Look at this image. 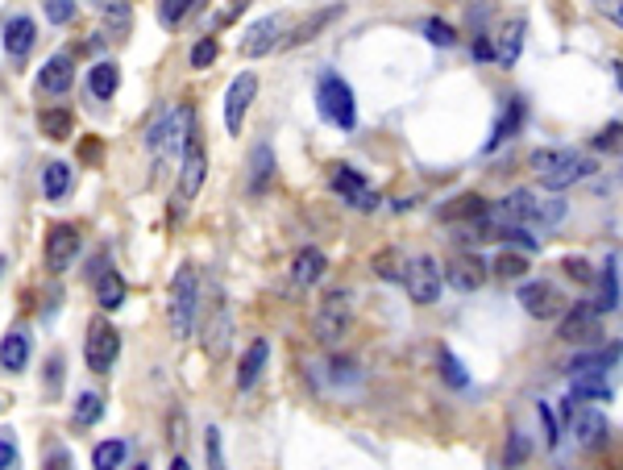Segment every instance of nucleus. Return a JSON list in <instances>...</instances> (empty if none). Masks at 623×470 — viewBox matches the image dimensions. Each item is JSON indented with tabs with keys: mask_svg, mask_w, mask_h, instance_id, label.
Wrapping results in <instances>:
<instances>
[{
	"mask_svg": "<svg viewBox=\"0 0 623 470\" xmlns=\"http://www.w3.org/2000/svg\"><path fill=\"white\" fill-rule=\"evenodd\" d=\"M254 96H258V76H254V71L233 76V84H229V92H225V130L233 133V138H241V121H246Z\"/></svg>",
	"mask_w": 623,
	"mask_h": 470,
	"instance_id": "ddd939ff",
	"label": "nucleus"
},
{
	"mask_svg": "<svg viewBox=\"0 0 623 470\" xmlns=\"http://www.w3.org/2000/svg\"><path fill=\"white\" fill-rule=\"evenodd\" d=\"M71 187V167L67 163H46L42 167V196L46 200H63Z\"/></svg>",
	"mask_w": 623,
	"mask_h": 470,
	"instance_id": "2f4dec72",
	"label": "nucleus"
},
{
	"mask_svg": "<svg viewBox=\"0 0 623 470\" xmlns=\"http://www.w3.org/2000/svg\"><path fill=\"white\" fill-rule=\"evenodd\" d=\"M324 271H329V258H324V250H316V246H308V250H300L295 258H291V279H295L300 287L321 284Z\"/></svg>",
	"mask_w": 623,
	"mask_h": 470,
	"instance_id": "412c9836",
	"label": "nucleus"
},
{
	"mask_svg": "<svg viewBox=\"0 0 623 470\" xmlns=\"http://www.w3.org/2000/svg\"><path fill=\"white\" fill-rule=\"evenodd\" d=\"M349 317H354V292L333 287L316 308V338H321V346H337L345 338V329H349Z\"/></svg>",
	"mask_w": 623,
	"mask_h": 470,
	"instance_id": "39448f33",
	"label": "nucleus"
},
{
	"mask_svg": "<svg viewBox=\"0 0 623 470\" xmlns=\"http://www.w3.org/2000/svg\"><path fill=\"white\" fill-rule=\"evenodd\" d=\"M195 5H200V0H162V5H158V25H162V30H175V25H179L183 17L195 9Z\"/></svg>",
	"mask_w": 623,
	"mask_h": 470,
	"instance_id": "4c0bfd02",
	"label": "nucleus"
},
{
	"mask_svg": "<svg viewBox=\"0 0 623 470\" xmlns=\"http://www.w3.org/2000/svg\"><path fill=\"white\" fill-rule=\"evenodd\" d=\"M565 275H570V279H578V284H591V279H594L591 263H586V258H578V254H570V258H565Z\"/></svg>",
	"mask_w": 623,
	"mask_h": 470,
	"instance_id": "8fccbe9b",
	"label": "nucleus"
},
{
	"mask_svg": "<svg viewBox=\"0 0 623 470\" xmlns=\"http://www.w3.org/2000/svg\"><path fill=\"white\" fill-rule=\"evenodd\" d=\"M424 33H429L432 46H453L457 42V30H453L449 22H441V17H429V22H424Z\"/></svg>",
	"mask_w": 623,
	"mask_h": 470,
	"instance_id": "c03bdc74",
	"label": "nucleus"
},
{
	"mask_svg": "<svg viewBox=\"0 0 623 470\" xmlns=\"http://www.w3.org/2000/svg\"><path fill=\"white\" fill-rule=\"evenodd\" d=\"M619 130H623V125H619V117H615L607 130H599V138H594V150H611V154L619 150Z\"/></svg>",
	"mask_w": 623,
	"mask_h": 470,
	"instance_id": "de8ad7c7",
	"label": "nucleus"
},
{
	"mask_svg": "<svg viewBox=\"0 0 623 470\" xmlns=\"http://www.w3.org/2000/svg\"><path fill=\"white\" fill-rule=\"evenodd\" d=\"M532 171H540V187L545 192L561 196L565 187L582 184L591 171H599V163L582 150H537L532 154Z\"/></svg>",
	"mask_w": 623,
	"mask_h": 470,
	"instance_id": "f257e3e1",
	"label": "nucleus"
},
{
	"mask_svg": "<svg viewBox=\"0 0 623 470\" xmlns=\"http://www.w3.org/2000/svg\"><path fill=\"white\" fill-rule=\"evenodd\" d=\"M125 454H130V446H125L121 438L100 441V446L92 449V470H117L121 462H125Z\"/></svg>",
	"mask_w": 623,
	"mask_h": 470,
	"instance_id": "473e14b6",
	"label": "nucleus"
},
{
	"mask_svg": "<svg viewBox=\"0 0 623 470\" xmlns=\"http://www.w3.org/2000/svg\"><path fill=\"white\" fill-rule=\"evenodd\" d=\"M38 130H42V138H50V142H67L71 130H76V117H71V109L54 104V109L38 113Z\"/></svg>",
	"mask_w": 623,
	"mask_h": 470,
	"instance_id": "a878e982",
	"label": "nucleus"
},
{
	"mask_svg": "<svg viewBox=\"0 0 623 470\" xmlns=\"http://www.w3.org/2000/svg\"><path fill=\"white\" fill-rule=\"evenodd\" d=\"M519 304H524L528 317L537 321H557L561 312H565V295L557 292L553 284H545V279H532V284H519Z\"/></svg>",
	"mask_w": 623,
	"mask_h": 470,
	"instance_id": "f8f14e48",
	"label": "nucleus"
},
{
	"mask_svg": "<svg viewBox=\"0 0 623 470\" xmlns=\"http://www.w3.org/2000/svg\"><path fill=\"white\" fill-rule=\"evenodd\" d=\"M87 84H92V96L96 100H113L121 88V67L108 59V63H96L92 71H87Z\"/></svg>",
	"mask_w": 623,
	"mask_h": 470,
	"instance_id": "c756f323",
	"label": "nucleus"
},
{
	"mask_svg": "<svg viewBox=\"0 0 623 470\" xmlns=\"http://www.w3.org/2000/svg\"><path fill=\"white\" fill-rule=\"evenodd\" d=\"M216 55H221V42H216L212 33H204V38L192 46V67H195V71H204V67L216 63Z\"/></svg>",
	"mask_w": 623,
	"mask_h": 470,
	"instance_id": "79ce46f5",
	"label": "nucleus"
},
{
	"mask_svg": "<svg viewBox=\"0 0 623 470\" xmlns=\"http://www.w3.org/2000/svg\"><path fill=\"white\" fill-rule=\"evenodd\" d=\"M291 17L287 13H270V17H262V22H254L246 33H241V55L246 59H262L270 55L275 46L283 42V33H287Z\"/></svg>",
	"mask_w": 623,
	"mask_h": 470,
	"instance_id": "9b49d317",
	"label": "nucleus"
},
{
	"mask_svg": "<svg viewBox=\"0 0 623 470\" xmlns=\"http://www.w3.org/2000/svg\"><path fill=\"white\" fill-rule=\"evenodd\" d=\"M96 304L104 308V312H117V308L125 304V279H121V271L100 267V275H96Z\"/></svg>",
	"mask_w": 623,
	"mask_h": 470,
	"instance_id": "b1692460",
	"label": "nucleus"
},
{
	"mask_svg": "<svg viewBox=\"0 0 623 470\" xmlns=\"http://www.w3.org/2000/svg\"><path fill=\"white\" fill-rule=\"evenodd\" d=\"M76 254H79V230L76 225H50V233H46V271L54 275H63L67 267L76 263Z\"/></svg>",
	"mask_w": 623,
	"mask_h": 470,
	"instance_id": "4468645a",
	"label": "nucleus"
},
{
	"mask_svg": "<svg viewBox=\"0 0 623 470\" xmlns=\"http://www.w3.org/2000/svg\"><path fill=\"white\" fill-rule=\"evenodd\" d=\"M441 263L432 258V254H416V258H408V267H403V287H408L411 304H432L437 295H441Z\"/></svg>",
	"mask_w": 623,
	"mask_h": 470,
	"instance_id": "1a4fd4ad",
	"label": "nucleus"
},
{
	"mask_svg": "<svg viewBox=\"0 0 623 470\" xmlns=\"http://www.w3.org/2000/svg\"><path fill=\"white\" fill-rule=\"evenodd\" d=\"M494 271L503 275V279H524L528 263L519 258V254H499V263H494Z\"/></svg>",
	"mask_w": 623,
	"mask_h": 470,
	"instance_id": "a18cd8bd",
	"label": "nucleus"
},
{
	"mask_svg": "<svg viewBox=\"0 0 623 470\" xmlns=\"http://www.w3.org/2000/svg\"><path fill=\"white\" fill-rule=\"evenodd\" d=\"M474 59H483V63H491V59H494V46H491V38H483V33L474 38Z\"/></svg>",
	"mask_w": 623,
	"mask_h": 470,
	"instance_id": "6e6d98bb",
	"label": "nucleus"
},
{
	"mask_svg": "<svg viewBox=\"0 0 623 470\" xmlns=\"http://www.w3.org/2000/svg\"><path fill=\"white\" fill-rule=\"evenodd\" d=\"M486 212H491V204H486L483 196H478V192H465V196H457V200H449V204L441 208V217L445 221H483Z\"/></svg>",
	"mask_w": 623,
	"mask_h": 470,
	"instance_id": "cd10ccee",
	"label": "nucleus"
},
{
	"mask_svg": "<svg viewBox=\"0 0 623 470\" xmlns=\"http://www.w3.org/2000/svg\"><path fill=\"white\" fill-rule=\"evenodd\" d=\"M204 458H208V470H229L225 466V446H221V429L208 425L204 433Z\"/></svg>",
	"mask_w": 623,
	"mask_h": 470,
	"instance_id": "37998d69",
	"label": "nucleus"
},
{
	"mask_svg": "<svg viewBox=\"0 0 623 470\" xmlns=\"http://www.w3.org/2000/svg\"><path fill=\"white\" fill-rule=\"evenodd\" d=\"M200 312V275L192 263H179L171 275V292H167V317H171V333L187 338Z\"/></svg>",
	"mask_w": 623,
	"mask_h": 470,
	"instance_id": "f03ea898",
	"label": "nucleus"
},
{
	"mask_svg": "<svg viewBox=\"0 0 623 470\" xmlns=\"http://www.w3.org/2000/svg\"><path fill=\"white\" fill-rule=\"evenodd\" d=\"M204 354L208 362H221L233 346V308H229L225 292H212V304H208V317H204Z\"/></svg>",
	"mask_w": 623,
	"mask_h": 470,
	"instance_id": "6e6552de",
	"label": "nucleus"
},
{
	"mask_svg": "<svg viewBox=\"0 0 623 470\" xmlns=\"http://www.w3.org/2000/svg\"><path fill=\"white\" fill-rule=\"evenodd\" d=\"M133 470H150V466H146V462H138V466H133Z\"/></svg>",
	"mask_w": 623,
	"mask_h": 470,
	"instance_id": "13d9d810",
	"label": "nucleus"
},
{
	"mask_svg": "<svg viewBox=\"0 0 623 470\" xmlns=\"http://www.w3.org/2000/svg\"><path fill=\"white\" fill-rule=\"evenodd\" d=\"M519 121H524V100L511 96V100H507V109H503V117H499V125H494L491 142H486V150H499V146H503L507 138H516Z\"/></svg>",
	"mask_w": 623,
	"mask_h": 470,
	"instance_id": "7c9ffc66",
	"label": "nucleus"
},
{
	"mask_svg": "<svg viewBox=\"0 0 623 470\" xmlns=\"http://www.w3.org/2000/svg\"><path fill=\"white\" fill-rule=\"evenodd\" d=\"M121 354V333L113 329L108 317H92L87 321V338H84V362L92 375H108L113 362Z\"/></svg>",
	"mask_w": 623,
	"mask_h": 470,
	"instance_id": "423d86ee",
	"label": "nucleus"
},
{
	"mask_svg": "<svg viewBox=\"0 0 623 470\" xmlns=\"http://www.w3.org/2000/svg\"><path fill=\"white\" fill-rule=\"evenodd\" d=\"M403 267H408V258H403L399 250H383L375 258L378 279H387V284H403Z\"/></svg>",
	"mask_w": 623,
	"mask_h": 470,
	"instance_id": "c9c22d12",
	"label": "nucleus"
},
{
	"mask_svg": "<svg viewBox=\"0 0 623 470\" xmlns=\"http://www.w3.org/2000/svg\"><path fill=\"white\" fill-rule=\"evenodd\" d=\"M316 109H321L324 121H333L337 130H354L357 125V100H354V88L345 84L341 76H321L316 84Z\"/></svg>",
	"mask_w": 623,
	"mask_h": 470,
	"instance_id": "20e7f679",
	"label": "nucleus"
},
{
	"mask_svg": "<svg viewBox=\"0 0 623 470\" xmlns=\"http://www.w3.org/2000/svg\"><path fill=\"white\" fill-rule=\"evenodd\" d=\"M270 184H275V150L266 142H258L249 150V192L262 196Z\"/></svg>",
	"mask_w": 623,
	"mask_h": 470,
	"instance_id": "4be33fe9",
	"label": "nucleus"
},
{
	"mask_svg": "<svg viewBox=\"0 0 623 470\" xmlns=\"http://www.w3.org/2000/svg\"><path fill=\"white\" fill-rule=\"evenodd\" d=\"M42 470H71V454L67 449H50V458H46Z\"/></svg>",
	"mask_w": 623,
	"mask_h": 470,
	"instance_id": "864d4df0",
	"label": "nucleus"
},
{
	"mask_svg": "<svg viewBox=\"0 0 623 470\" xmlns=\"http://www.w3.org/2000/svg\"><path fill=\"white\" fill-rule=\"evenodd\" d=\"M100 17H104V25H108V33H125L130 30V22H133V9L130 5H121V0H113V5H100Z\"/></svg>",
	"mask_w": 623,
	"mask_h": 470,
	"instance_id": "e433bc0d",
	"label": "nucleus"
},
{
	"mask_svg": "<svg viewBox=\"0 0 623 470\" xmlns=\"http://www.w3.org/2000/svg\"><path fill=\"white\" fill-rule=\"evenodd\" d=\"M561 416H565V425L573 429V438H578L582 449H602L611 441V420H607L599 408L565 400V404H561Z\"/></svg>",
	"mask_w": 623,
	"mask_h": 470,
	"instance_id": "0eeeda50",
	"label": "nucleus"
},
{
	"mask_svg": "<svg viewBox=\"0 0 623 470\" xmlns=\"http://www.w3.org/2000/svg\"><path fill=\"white\" fill-rule=\"evenodd\" d=\"M33 42H38V25H33V17H25V13L5 17V55H9L13 67H22L25 59H30Z\"/></svg>",
	"mask_w": 623,
	"mask_h": 470,
	"instance_id": "2eb2a0df",
	"label": "nucleus"
},
{
	"mask_svg": "<svg viewBox=\"0 0 623 470\" xmlns=\"http://www.w3.org/2000/svg\"><path fill=\"white\" fill-rule=\"evenodd\" d=\"M329 187H333L345 204H354L357 212H375V208L383 204V196H378L375 187L366 184L362 171H354V167H345V163L329 167Z\"/></svg>",
	"mask_w": 623,
	"mask_h": 470,
	"instance_id": "9d476101",
	"label": "nucleus"
},
{
	"mask_svg": "<svg viewBox=\"0 0 623 470\" xmlns=\"http://www.w3.org/2000/svg\"><path fill=\"white\" fill-rule=\"evenodd\" d=\"M266 362H270V341L254 338V341H249V350L241 354V366H237V392H249V387L262 379Z\"/></svg>",
	"mask_w": 623,
	"mask_h": 470,
	"instance_id": "6ab92c4d",
	"label": "nucleus"
},
{
	"mask_svg": "<svg viewBox=\"0 0 623 470\" xmlns=\"http://www.w3.org/2000/svg\"><path fill=\"white\" fill-rule=\"evenodd\" d=\"M619 366V341H611L607 350H594V354H578V358L570 362V371L573 375H607V371H615Z\"/></svg>",
	"mask_w": 623,
	"mask_h": 470,
	"instance_id": "bb28decb",
	"label": "nucleus"
},
{
	"mask_svg": "<svg viewBox=\"0 0 623 470\" xmlns=\"http://www.w3.org/2000/svg\"><path fill=\"white\" fill-rule=\"evenodd\" d=\"M437 362H441V375H445V383H449V387H457V392H462V387H470V375H465L462 362L453 358V350H445V346H441Z\"/></svg>",
	"mask_w": 623,
	"mask_h": 470,
	"instance_id": "ea45409f",
	"label": "nucleus"
},
{
	"mask_svg": "<svg viewBox=\"0 0 623 470\" xmlns=\"http://www.w3.org/2000/svg\"><path fill=\"white\" fill-rule=\"evenodd\" d=\"M17 462V446H13V433H0V470H9Z\"/></svg>",
	"mask_w": 623,
	"mask_h": 470,
	"instance_id": "603ef678",
	"label": "nucleus"
},
{
	"mask_svg": "<svg viewBox=\"0 0 623 470\" xmlns=\"http://www.w3.org/2000/svg\"><path fill=\"white\" fill-rule=\"evenodd\" d=\"M333 17H341V5H333V9H321V13H316V17H312V22H303L300 30L291 33L287 42H312V33H321L324 25L333 22Z\"/></svg>",
	"mask_w": 623,
	"mask_h": 470,
	"instance_id": "58836bf2",
	"label": "nucleus"
},
{
	"mask_svg": "<svg viewBox=\"0 0 623 470\" xmlns=\"http://www.w3.org/2000/svg\"><path fill=\"white\" fill-rule=\"evenodd\" d=\"M171 470H192V466H187V458H179V454H175V458H171Z\"/></svg>",
	"mask_w": 623,
	"mask_h": 470,
	"instance_id": "4d7b16f0",
	"label": "nucleus"
},
{
	"mask_svg": "<svg viewBox=\"0 0 623 470\" xmlns=\"http://www.w3.org/2000/svg\"><path fill=\"white\" fill-rule=\"evenodd\" d=\"M329 366H333V383H357L362 379V375H357V362H349V358H333Z\"/></svg>",
	"mask_w": 623,
	"mask_h": 470,
	"instance_id": "3c124183",
	"label": "nucleus"
},
{
	"mask_svg": "<svg viewBox=\"0 0 623 470\" xmlns=\"http://www.w3.org/2000/svg\"><path fill=\"white\" fill-rule=\"evenodd\" d=\"M71 84H76V55L71 50H59V55L46 59L42 71H38V92L63 96V92H71Z\"/></svg>",
	"mask_w": 623,
	"mask_h": 470,
	"instance_id": "dca6fc26",
	"label": "nucleus"
},
{
	"mask_svg": "<svg viewBox=\"0 0 623 470\" xmlns=\"http://www.w3.org/2000/svg\"><path fill=\"white\" fill-rule=\"evenodd\" d=\"M570 400L573 404H582V400H599V404H611L615 400V387L607 383V375H573L570 383Z\"/></svg>",
	"mask_w": 623,
	"mask_h": 470,
	"instance_id": "5701e85b",
	"label": "nucleus"
},
{
	"mask_svg": "<svg viewBox=\"0 0 623 470\" xmlns=\"http://www.w3.org/2000/svg\"><path fill=\"white\" fill-rule=\"evenodd\" d=\"M441 279L457 292H478L486 284V267L478 254H457V258H449V267H441Z\"/></svg>",
	"mask_w": 623,
	"mask_h": 470,
	"instance_id": "a211bd4d",
	"label": "nucleus"
},
{
	"mask_svg": "<svg viewBox=\"0 0 623 470\" xmlns=\"http://www.w3.org/2000/svg\"><path fill=\"white\" fill-rule=\"evenodd\" d=\"M594 312H615L619 308V254H607V267H602V275H599V300H594Z\"/></svg>",
	"mask_w": 623,
	"mask_h": 470,
	"instance_id": "aec40b11",
	"label": "nucleus"
},
{
	"mask_svg": "<svg viewBox=\"0 0 623 470\" xmlns=\"http://www.w3.org/2000/svg\"><path fill=\"white\" fill-rule=\"evenodd\" d=\"M599 333H602V329H599V312H594L586 300L561 312V329H557L561 341H594Z\"/></svg>",
	"mask_w": 623,
	"mask_h": 470,
	"instance_id": "f3484780",
	"label": "nucleus"
},
{
	"mask_svg": "<svg viewBox=\"0 0 623 470\" xmlns=\"http://www.w3.org/2000/svg\"><path fill=\"white\" fill-rule=\"evenodd\" d=\"M208 179V150L200 142V130H195V109L183 104V163H179V200L200 196V187Z\"/></svg>",
	"mask_w": 623,
	"mask_h": 470,
	"instance_id": "7ed1b4c3",
	"label": "nucleus"
},
{
	"mask_svg": "<svg viewBox=\"0 0 623 470\" xmlns=\"http://www.w3.org/2000/svg\"><path fill=\"white\" fill-rule=\"evenodd\" d=\"M25 362H30V338H25L22 329H13V333L0 338V366L9 375H17V371H25Z\"/></svg>",
	"mask_w": 623,
	"mask_h": 470,
	"instance_id": "393cba45",
	"label": "nucleus"
},
{
	"mask_svg": "<svg viewBox=\"0 0 623 470\" xmlns=\"http://www.w3.org/2000/svg\"><path fill=\"white\" fill-rule=\"evenodd\" d=\"M537 416H540V429H545V441H548V446H557V441H561V429H557V420H553V408L537 404Z\"/></svg>",
	"mask_w": 623,
	"mask_h": 470,
	"instance_id": "09e8293b",
	"label": "nucleus"
},
{
	"mask_svg": "<svg viewBox=\"0 0 623 470\" xmlns=\"http://www.w3.org/2000/svg\"><path fill=\"white\" fill-rule=\"evenodd\" d=\"M528 454H532V441H528L524 433H511V438H507V449H503V466L519 470L528 462Z\"/></svg>",
	"mask_w": 623,
	"mask_h": 470,
	"instance_id": "a19ab883",
	"label": "nucleus"
},
{
	"mask_svg": "<svg viewBox=\"0 0 623 470\" xmlns=\"http://www.w3.org/2000/svg\"><path fill=\"white\" fill-rule=\"evenodd\" d=\"M557 221H565V200L553 196V200H537L532 204V221H528V230H548V225H557Z\"/></svg>",
	"mask_w": 623,
	"mask_h": 470,
	"instance_id": "72a5a7b5",
	"label": "nucleus"
},
{
	"mask_svg": "<svg viewBox=\"0 0 623 470\" xmlns=\"http://www.w3.org/2000/svg\"><path fill=\"white\" fill-rule=\"evenodd\" d=\"M71 416H76V425H96L100 416H104V400H100L96 392H79L76 408H71Z\"/></svg>",
	"mask_w": 623,
	"mask_h": 470,
	"instance_id": "f704fd0d",
	"label": "nucleus"
},
{
	"mask_svg": "<svg viewBox=\"0 0 623 470\" xmlns=\"http://www.w3.org/2000/svg\"><path fill=\"white\" fill-rule=\"evenodd\" d=\"M524 30H528V22L524 17H511V22L503 25V33H499V46H494V59L499 63H516L519 59V46H524Z\"/></svg>",
	"mask_w": 623,
	"mask_h": 470,
	"instance_id": "c85d7f7f",
	"label": "nucleus"
},
{
	"mask_svg": "<svg viewBox=\"0 0 623 470\" xmlns=\"http://www.w3.org/2000/svg\"><path fill=\"white\" fill-rule=\"evenodd\" d=\"M183 429H187V420H183V412H171V420H167V433H171V446H179V441H183Z\"/></svg>",
	"mask_w": 623,
	"mask_h": 470,
	"instance_id": "5fc2aeb1",
	"label": "nucleus"
},
{
	"mask_svg": "<svg viewBox=\"0 0 623 470\" xmlns=\"http://www.w3.org/2000/svg\"><path fill=\"white\" fill-rule=\"evenodd\" d=\"M46 17H50L54 25H67L76 17V0H50V5H46Z\"/></svg>",
	"mask_w": 623,
	"mask_h": 470,
	"instance_id": "49530a36",
	"label": "nucleus"
}]
</instances>
